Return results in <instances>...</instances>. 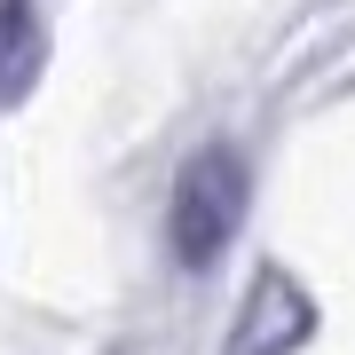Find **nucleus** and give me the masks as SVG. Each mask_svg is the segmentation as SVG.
<instances>
[{"instance_id": "nucleus-1", "label": "nucleus", "mask_w": 355, "mask_h": 355, "mask_svg": "<svg viewBox=\"0 0 355 355\" xmlns=\"http://www.w3.org/2000/svg\"><path fill=\"white\" fill-rule=\"evenodd\" d=\"M245 198H253V174H245V150L229 142H205V150L182 166L174 182V261L182 268H214L245 229Z\"/></svg>"}, {"instance_id": "nucleus-2", "label": "nucleus", "mask_w": 355, "mask_h": 355, "mask_svg": "<svg viewBox=\"0 0 355 355\" xmlns=\"http://www.w3.org/2000/svg\"><path fill=\"white\" fill-rule=\"evenodd\" d=\"M308 331H316V300L284 268H261L245 308H237V324H229L221 355H292V347H308Z\"/></svg>"}, {"instance_id": "nucleus-3", "label": "nucleus", "mask_w": 355, "mask_h": 355, "mask_svg": "<svg viewBox=\"0 0 355 355\" xmlns=\"http://www.w3.org/2000/svg\"><path fill=\"white\" fill-rule=\"evenodd\" d=\"M40 64H48V32H40L32 0H0V111L32 95Z\"/></svg>"}]
</instances>
